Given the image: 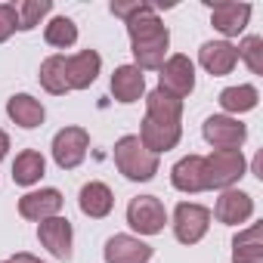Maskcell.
Masks as SVG:
<instances>
[{
    "mask_svg": "<svg viewBox=\"0 0 263 263\" xmlns=\"http://www.w3.org/2000/svg\"><path fill=\"white\" fill-rule=\"evenodd\" d=\"M124 25H127V34H130V50H134L137 68L140 71H158L164 65L167 47H171V31L158 19L155 7L149 4L140 16H134Z\"/></svg>",
    "mask_w": 263,
    "mask_h": 263,
    "instance_id": "obj_1",
    "label": "cell"
},
{
    "mask_svg": "<svg viewBox=\"0 0 263 263\" xmlns=\"http://www.w3.org/2000/svg\"><path fill=\"white\" fill-rule=\"evenodd\" d=\"M115 167L134 183H146L158 174V155H152L140 137H121L115 143Z\"/></svg>",
    "mask_w": 263,
    "mask_h": 263,
    "instance_id": "obj_2",
    "label": "cell"
},
{
    "mask_svg": "<svg viewBox=\"0 0 263 263\" xmlns=\"http://www.w3.org/2000/svg\"><path fill=\"white\" fill-rule=\"evenodd\" d=\"M245 177L241 149H214L204 158V183L208 189H232Z\"/></svg>",
    "mask_w": 263,
    "mask_h": 263,
    "instance_id": "obj_3",
    "label": "cell"
},
{
    "mask_svg": "<svg viewBox=\"0 0 263 263\" xmlns=\"http://www.w3.org/2000/svg\"><path fill=\"white\" fill-rule=\"evenodd\" d=\"M90 149V134L84 127H62L59 134L53 137V161L62 171H74Z\"/></svg>",
    "mask_w": 263,
    "mask_h": 263,
    "instance_id": "obj_4",
    "label": "cell"
},
{
    "mask_svg": "<svg viewBox=\"0 0 263 263\" xmlns=\"http://www.w3.org/2000/svg\"><path fill=\"white\" fill-rule=\"evenodd\" d=\"M211 226V211L204 204H195V201H180L177 211H174V235L177 241L183 245H195L204 238Z\"/></svg>",
    "mask_w": 263,
    "mask_h": 263,
    "instance_id": "obj_5",
    "label": "cell"
},
{
    "mask_svg": "<svg viewBox=\"0 0 263 263\" xmlns=\"http://www.w3.org/2000/svg\"><path fill=\"white\" fill-rule=\"evenodd\" d=\"M127 223L140 235H158L167 223V211L155 195H140L127 204Z\"/></svg>",
    "mask_w": 263,
    "mask_h": 263,
    "instance_id": "obj_6",
    "label": "cell"
},
{
    "mask_svg": "<svg viewBox=\"0 0 263 263\" xmlns=\"http://www.w3.org/2000/svg\"><path fill=\"white\" fill-rule=\"evenodd\" d=\"M158 71H161V74H158V81H161L158 87H161L164 93L183 99V96H189V93L195 90V65H192L189 56L177 53V56L164 59V65H161Z\"/></svg>",
    "mask_w": 263,
    "mask_h": 263,
    "instance_id": "obj_7",
    "label": "cell"
},
{
    "mask_svg": "<svg viewBox=\"0 0 263 263\" xmlns=\"http://www.w3.org/2000/svg\"><path fill=\"white\" fill-rule=\"evenodd\" d=\"M204 140L214 146V149H241V143L248 140V127L238 121V118H229V115H211L201 127Z\"/></svg>",
    "mask_w": 263,
    "mask_h": 263,
    "instance_id": "obj_8",
    "label": "cell"
},
{
    "mask_svg": "<svg viewBox=\"0 0 263 263\" xmlns=\"http://www.w3.org/2000/svg\"><path fill=\"white\" fill-rule=\"evenodd\" d=\"M37 238H41V245H44L53 257L71 260V238H74V232H71V223H68L65 217L41 220V223H37Z\"/></svg>",
    "mask_w": 263,
    "mask_h": 263,
    "instance_id": "obj_9",
    "label": "cell"
},
{
    "mask_svg": "<svg viewBox=\"0 0 263 263\" xmlns=\"http://www.w3.org/2000/svg\"><path fill=\"white\" fill-rule=\"evenodd\" d=\"M180 137H183V127H180V124H167V121L143 118V127H140V143H143L152 155H161V152L177 149Z\"/></svg>",
    "mask_w": 263,
    "mask_h": 263,
    "instance_id": "obj_10",
    "label": "cell"
},
{
    "mask_svg": "<svg viewBox=\"0 0 263 263\" xmlns=\"http://www.w3.org/2000/svg\"><path fill=\"white\" fill-rule=\"evenodd\" d=\"M102 254H105V263H149L152 245H146L137 235H111Z\"/></svg>",
    "mask_w": 263,
    "mask_h": 263,
    "instance_id": "obj_11",
    "label": "cell"
},
{
    "mask_svg": "<svg viewBox=\"0 0 263 263\" xmlns=\"http://www.w3.org/2000/svg\"><path fill=\"white\" fill-rule=\"evenodd\" d=\"M102 68V59L96 50H81L74 56H65V81L68 90H87Z\"/></svg>",
    "mask_w": 263,
    "mask_h": 263,
    "instance_id": "obj_12",
    "label": "cell"
},
{
    "mask_svg": "<svg viewBox=\"0 0 263 263\" xmlns=\"http://www.w3.org/2000/svg\"><path fill=\"white\" fill-rule=\"evenodd\" d=\"M62 211V192L59 189H37V192H25L19 198V214L25 220H50V217H59Z\"/></svg>",
    "mask_w": 263,
    "mask_h": 263,
    "instance_id": "obj_13",
    "label": "cell"
},
{
    "mask_svg": "<svg viewBox=\"0 0 263 263\" xmlns=\"http://www.w3.org/2000/svg\"><path fill=\"white\" fill-rule=\"evenodd\" d=\"M251 19V7L248 4H232V0H223V4H211V22L223 37H238L245 31Z\"/></svg>",
    "mask_w": 263,
    "mask_h": 263,
    "instance_id": "obj_14",
    "label": "cell"
},
{
    "mask_svg": "<svg viewBox=\"0 0 263 263\" xmlns=\"http://www.w3.org/2000/svg\"><path fill=\"white\" fill-rule=\"evenodd\" d=\"M254 214V198L241 189H223V195L217 198V208H214V217L226 226H238L245 220H251Z\"/></svg>",
    "mask_w": 263,
    "mask_h": 263,
    "instance_id": "obj_15",
    "label": "cell"
},
{
    "mask_svg": "<svg viewBox=\"0 0 263 263\" xmlns=\"http://www.w3.org/2000/svg\"><path fill=\"white\" fill-rule=\"evenodd\" d=\"M198 62H201V68H204L208 74L223 78V74H229V71L235 68L238 53H235V47H232L229 41H208V44L198 50Z\"/></svg>",
    "mask_w": 263,
    "mask_h": 263,
    "instance_id": "obj_16",
    "label": "cell"
},
{
    "mask_svg": "<svg viewBox=\"0 0 263 263\" xmlns=\"http://www.w3.org/2000/svg\"><path fill=\"white\" fill-rule=\"evenodd\" d=\"M171 183H174V189L189 192V195L204 192V189H208V183H204V158H201V155H186V158H180V161L174 164V171H171Z\"/></svg>",
    "mask_w": 263,
    "mask_h": 263,
    "instance_id": "obj_17",
    "label": "cell"
},
{
    "mask_svg": "<svg viewBox=\"0 0 263 263\" xmlns=\"http://www.w3.org/2000/svg\"><path fill=\"white\" fill-rule=\"evenodd\" d=\"M146 93V74L137 68V65H118L115 74H111V96L124 105L137 102L140 96Z\"/></svg>",
    "mask_w": 263,
    "mask_h": 263,
    "instance_id": "obj_18",
    "label": "cell"
},
{
    "mask_svg": "<svg viewBox=\"0 0 263 263\" xmlns=\"http://www.w3.org/2000/svg\"><path fill=\"white\" fill-rule=\"evenodd\" d=\"M232 263H263V226L251 223L232 238Z\"/></svg>",
    "mask_w": 263,
    "mask_h": 263,
    "instance_id": "obj_19",
    "label": "cell"
},
{
    "mask_svg": "<svg viewBox=\"0 0 263 263\" xmlns=\"http://www.w3.org/2000/svg\"><path fill=\"white\" fill-rule=\"evenodd\" d=\"M78 204H81V211H84L87 217L102 220V217L111 214V208H115V195H111V189H108L105 183H96V180H93V183H87V186L81 189Z\"/></svg>",
    "mask_w": 263,
    "mask_h": 263,
    "instance_id": "obj_20",
    "label": "cell"
},
{
    "mask_svg": "<svg viewBox=\"0 0 263 263\" xmlns=\"http://www.w3.org/2000/svg\"><path fill=\"white\" fill-rule=\"evenodd\" d=\"M7 115H10L19 127H25V130L41 127L44 118H47L44 105H41L34 96H28V93H16V96H10V102H7Z\"/></svg>",
    "mask_w": 263,
    "mask_h": 263,
    "instance_id": "obj_21",
    "label": "cell"
},
{
    "mask_svg": "<svg viewBox=\"0 0 263 263\" xmlns=\"http://www.w3.org/2000/svg\"><path fill=\"white\" fill-rule=\"evenodd\" d=\"M146 118L167 121V124H180V118H183V99H177V96L164 93L161 87H155L146 96Z\"/></svg>",
    "mask_w": 263,
    "mask_h": 263,
    "instance_id": "obj_22",
    "label": "cell"
},
{
    "mask_svg": "<svg viewBox=\"0 0 263 263\" xmlns=\"http://www.w3.org/2000/svg\"><path fill=\"white\" fill-rule=\"evenodd\" d=\"M44 171H47L44 155L34 152V149H25V152H19L16 161H13V183H16V186H34V183H41Z\"/></svg>",
    "mask_w": 263,
    "mask_h": 263,
    "instance_id": "obj_23",
    "label": "cell"
},
{
    "mask_svg": "<svg viewBox=\"0 0 263 263\" xmlns=\"http://www.w3.org/2000/svg\"><path fill=\"white\" fill-rule=\"evenodd\" d=\"M257 99H260V93H257V87H251V84L226 87V90L220 93V105H223V111H226L229 118H232V115H241V111L257 108Z\"/></svg>",
    "mask_w": 263,
    "mask_h": 263,
    "instance_id": "obj_24",
    "label": "cell"
},
{
    "mask_svg": "<svg viewBox=\"0 0 263 263\" xmlns=\"http://www.w3.org/2000/svg\"><path fill=\"white\" fill-rule=\"evenodd\" d=\"M41 84H44V90L53 93V96L68 93V81H65V56L56 53V56H50V59L41 62Z\"/></svg>",
    "mask_w": 263,
    "mask_h": 263,
    "instance_id": "obj_25",
    "label": "cell"
},
{
    "mask_svg": "<svg viewBox=\"0 0 263 263\" xmlns=\"http://www.w3.org/2000/svg\"><path fill=\"white\" fill-rule=\"evenodd\" d=\"M44 37H47L50 47H56V50H68V47H74V41H78V25H74L68 16H56V19H50Z\"/></svg>",
    "mask_w": 263,
    "mask_h": 263,
    "instance_id": "obj_26",
    "label": "cell"
},
{
    "mask_svg": "<svg viewBox=\"0 0 263 263\" xmlns=\"http://www.w3.org/2000/svg\"><path fill=\"white\" fill-rule=\"evenodd\" d=\"M53 10V0H25V4L16 7L19 13V31H31L41 25V19Z\"/></svg>",
    "mask_w": 263,
    "mask_h": 263,
    "instance_id": "obj_27",
    "label": "cell"
},
{
    "mask_svg": "<svg viewBox=\"0 0 263 263\" xmlns=\"http://www.w3.org/2000/svg\"><path fill=\"white\" fill-rule=\"evenodd\" d=\"M238 59H245V65L251 68V74H263V37L248 34L238 47H235Z\"/></svg>",
    "mask_w": 263,
    "mask_h": 263,
    "instance_id": "obj_28",
    "label": "cell"
},
{
    "mask_svg": "<svg viewBox=\"0 0 263 263\" xmlns=\"http://www.w3.org/2000/svg\"><path fill=\"white\" fill-rule=\"evenodd\" d=\"M13 31H19L16 4H0V44H4L7 37H13Z\"/></svg>",
    "mask_w": 263,
    "mask_h": 263,
    "instance_id": "obj_29",
    "label": "cell"
},
{
    "mask_svg": "<svg viewBox=\"0 0 263 263\" xmlns=\"http://www.w3.org/2000/svg\"><path fill=\"white\" fill-rule=\"evenodd\" d=\"M146 7H149V4H140V0H130V4H124V0H115V4H111L108 10H111V16H118V19L130 22L134 16H140Z\"/></svg>",
    "mask_w": 263,
    "mask_h": 263,
    "instance_id": "obj_30",
    "label": "cell"
},
{
    "mask_svg": "<svg viewBox=\"0 0 263 263\" xmlns=\"http://www.w3.org/2000/svg\"><path fill=\"white\" fill-rule=\"evenodd\" d=\"M10 263H44V260H37V257H31V254H16Z\"/></svg>",
    "mask_w": 263,
    "mask_h": 263,
    "instance_id": "obj_31",
    "label": "cell"
},
{
    "mask_svg": "<svg viewBox=\"0 0 263 263\" xmlns=\"http://www.w3.org/2000/svg\"><path fill=\"white\" fill-rule=\"evenodd\" d=\"M7 152H10V137L4 134V130H0V158H4Z\"/></svg>",
    "mask_w": 263,
    "mask_h": 263,
    "instance_id": "obj_32",
    "label": "cell"
},
{
    "mask_svg": "<svg viewBox=\"0 0 263 263\" xmlns=\"http://www.w3.org/2000/svg\"><path fill=\"white\" fill-rule=\"evenodd\" d=\"M7 263H10V260H7Z\"/></svg>",
    "mask_w": 263,
    "mask_h": 263,
    "instance_id": "obj_33",
    "label": "cell"
}]
</instances>
